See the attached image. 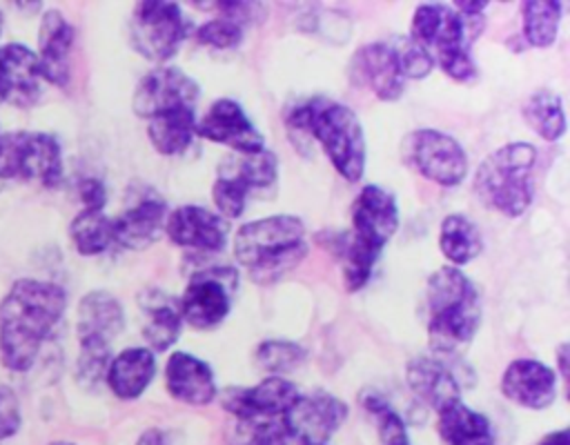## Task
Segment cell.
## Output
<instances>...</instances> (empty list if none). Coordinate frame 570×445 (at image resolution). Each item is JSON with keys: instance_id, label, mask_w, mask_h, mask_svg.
<instances>
[{"instance_id": "16", "label": "cell", "mask_w": 570, "mask_h": 445, "mask_svg": "<svg viewBox=\"0 0 570 445\" xmlns=\"http://www.w3.org/2000/svg\"><path fill=\"white\" fill-rule=\"evenodd\" d=\"M350 76L356 85L367 87L381 100H396L405 89V76L392 44H363L350 62Z\"/></svg>"}, {"instance_id": "18", "label": "cell", "mask_w": 570, "mask_h": 445, "mask_svg": "<svg viewBox=\"0 0 570 445\" xmlns=\"http://www.w3.org/2000/svg\"><path fill=\"white\" fill-rule=\"evenodd\" d=\"M165 234L178 247L203 251H220L227 243L225 220L218 214L196 205H183L167 214Z\"/></svg>"}, {"instance_id": "5", "label": "cell", "mask_w": 570, "mask_h": 445, "mask_svg": "<svg viewBox=\"0 0 570 445\" xmlns=\"http://www.w3.org/2000/svg\"><path fill=\"white\" fill-rule=\"evenodd\" d=\"M399 229V207L390 191L379 185H365L352 205V229L343 245L345 287L358 291L372 276V269Z\"/></svg>"}, {"instance_id": "25", "label": "cell", "mask_w": 570, "mask_h": 445, "mask_svg": "<svg viewBox=\"0 0 570 445\" xmlns=\"http://www.w3.org/2000/svg\"><path fill=\"white\" fill-rule=\"evenodd\" d=\"M154 374H156L154 352L149 347H127L111 358L105 380L118 398L131 400V398H138L149 387Z\"/></svg>"}, {"instance_id": "2", "label": "cell", "mask_w": 570, "mask_h": 445, "mask_svg": "<svg viewBox=\"0 0 570 445\" xmlns=\"http://www.w3.org/2000/svg\"><path fill=\"white\" fill-rule=\"evenodd\" d=\"M481 325V296L476 285L452 265L436 269L425 289V327L439 354L465 347Z\"/></svg>"}, {"instance_id": "24", "label": "cell", "mask_w": 570, "mask_h": 445, "mask_svg": "<svg viewBox=\"0 0 570 445\" xmlns=\"http://www.w3.org/2000/svg\"><path fill=\"white\" fill-rule=\"evenodd\" d=\"M405 378L410 389L436 412L452 400H459L461 385L452 369L432 356H416L405 367Z\"/></svg>"}, {"instance_id": "38", "label": "cell", "mask_w": 570, "mask_h": 445, "mask_svg": "<svg viewBox=\"0 0 570 445\" xmlns=\"http://www.w3.org/2000/svg\"><path fill=\"white\" fill-rule=\"evenodd\" d=\"M247 196H249V189L240 180L218 171V178L214 180V187H212V198L218 209V216L238 218L245 211Z\"/></svg>"}, {"instance_id": "8", "label": "cell", "mask_w": 570, "mask_h": 445, "mask_svg": "<svg viewBox=\"0 0 570 445\" xmlns=\"http://www.w3.org/2000/svg\"><path fill=\"white\" fill-rule=\"evenodd\" d=\"M0 178L40 180L47 187H56L62 178L58 140L42 131H13L0 136Z\"/></svg>"}, {"instance_id": "45", "label": "cell", "mask_w": 570, "mask_h": 445, "mask_svg": "<svg viewBox=\"0 0 570 445\" xmlns=\"http://www.w3.org/2000/svg\"><path fill=\"white\" fill-rule=\"evenodd\" d=\"M568 352H570L568 343H561V345L557 347V365H559L561 378H568Z\"/></svg>"}, {"instance_id": "40", "label": "cell", "mask_w": 570, "mask_h": 445, "mask_svg": "<svg viewBox=\"0 0 570 445\" xmlns=\"http://www.w3.org/2000/svg\"><path fill=\"white\" fill-rule=\"evenodd\" d=\"M392 49L399 58V65L405 78H423L434 67L430 56L412 38H401L396 44H392Z\"/></svg>"}, {"instance_id": "7", "label": "cell", "mask_w": 570, "mask_h": 445, "mask_svg": "<svg viewBox=\"0 0 570 445\" xmlns=\"http://www.w3.org/2000/svg\"><path fill=\"white\" fill-rule=\"evenodd\" d=\"M410 38L439 65L450 78L468 82L476 78V65L470 56L468 22L450 4H419L412 16Z\"/></svg>"}, {"instance_id": "42", "label": "cell", "mask_w": 570, "mask_h": 445, "mask_svg": "<svg viewBox=\"0 0 570 445\" xmlns=\"http://www.w3.org/2000/svg\"><path fill=\"white\" fill-rule=\"evenodd\" d=\"M85 209H102L107 202V189L98 178H85L78 187Z\"/></svg>"}, {"instance_id": "41", "label": "cell", "mask_w": 570, "mask_h": 445, "mask_svg": "<svg viewBox=\"0 0 570 445\" xmlns=\"http://www.w3.org/2000/svg\"><path fill=\"white\" fill-rule=\"evenodd\" d=\"M20 429V407L13 389L0 387V438H9Z\"/></svg>"}, {"instance_id": "4", "label": "cell", "mask_w": 570, "mask_h": 445, "mask_svg": "<svg viewBox=\"0 0 570 445\" xmlns=\"http://www.w3.org/2000/svg\"><path fill=\"white\" fill-rule=\"evenodd\" d=\"M236 260L258 285H272L307 256L305 225L292 214L245 222L234 236Z\"/></svg>"}, {"instance_id": "32", "label": "cell", "mask_w": 570, "mask_h": 445, "mask_svg": "<svg viewBox=\"0 0 570 445\" xmlns=\"http://www.w3.org/2000/svg\"><path fill=\"white\" fill-rule=\"evenodd\" d=\"M69 236L82 256H96L114 243L111 218L102 209H82L71 220Z\"/></svg>"}, {"instance_id": "21", "label": "cell", "mask_w": 570, "mask_h": 445, "mask_svg": "<svg viewBox=\"0 0 570 445\" xmlns=\"http://www.w3.org/2000/svg\"><path fill=\"white\" fill-rule=\"evenodd\" d=\"M138 309L145 316L142 323V338L147 340L151 352L169 349L183 329V314L180 303L176 296L158 289L147 287L138 294Z\"/></svg>"}, {"instance_id": "44", "label": "cell", "mask_w": 570, "mask_h": 445, "mask_svg": "<svg viewBox=\"0 0 570 445\" xmlns=\"http://www.w3.org/2000/svg\"><path fill=\"white\" fill-rule=\"evenodd\" d=\"M138 445H167V438H165V434L160 429H149V432H145L140 436Z\"/></svg>"}, {"instance_id": "11", "label": "cell", "mask_w": 570, "mask_h": 445, "mask_svg": "<svg viewBox=\"0 0 570 445\" xmlns=\"http://www.w3.org/2000/svg\"><path fill=\"white\" fill-rule=\"evenodd\" d=\"M238 285L234 267H207L191 276L180 303L183 323L196 329H212L225 320L232 309V294Z\"/></svg>"}, {"instance_id": "29", "label": "cell", "mask_w": 570, "mask_h": 445, "mask_svg": "<svg viewBox=\"0 0 570 445\" xmlns=\"http://www.w3.org/2000/svg\"><path fill=\"white\" fill-rule=\"evenodd\" d=\"M147 136L156 151L174 156L185 151L196 136V111L178 109L147 120Z\"/></svg>"}, {"instance_id": "15", "label": "cell", "mask_w": 570, "mask_h": 445, "mask_svg": "<svg viewBox=\"0 0 570 445\" xmlns=\"http://www.w3.org/2000/svg\"><path fill=\"white\" fill-rule=\"evenodd\" d=\"M298 389L285 376H265L252 387H234L223 394V407L236 421L283 418L296 400Z\"/></svg>"}, {"instance_id": "35", "label": "cell", "mask_w": 570, "mask_h": 445, "mask_svg": "<svg viewBox=\"0 0 570 445\" xmlns=\"http://www.w3.org/2000/svg\"><path fill=\"white\" fill-rule=\"evenodd\" d=\"M305 349L292 340H263L256 349V363L272 376H283L294 372L305 363Z\"/></svg>"}, {"instance_id": "9", "label": "cell", "mask_w": 570, "mask_h": 445, "mask_svg": "<svg viewBox=\"0 0 570 445\" xmlns=\"http://www.w3.org/2000/svg\"><path fill=\"white\" fill-rule=\"evenodd\" d=\"M401 154L407 167H412L423 178L454 187L468 174V154L450 134L439 129H414L403 138Z\"/></svg>"}, {"instance_id": "46", "label": "cell", "mask_w": 570, "mask_h": 445, "mask_svg": "<svg viewBox=\"0 0 570 445\" xmlns=\"http://www.w3.org/2000/svg\"><path fill=\"white\" fill-rule=\"evenodd\" d=\"M51 445H73V443H67V441H56V443H51Z\"/></svg>"}, {"instance_id": "17", "label": "cell", "mask_w": 570, "mask_h": 445, "mask_svg": "<svg viewBox=\"0 0 570 445\" xmlns=\"http://www.w3.org/2000/svg\"><path fill=\"white\" fill-rule=\"evenodd\" d=\"M501 392L521 407L543 409L557 396V372L537 358H517L501 376Z\"/></svg>"}, {"instance_id": "31", "label": "cell", "mask_w": 570, "mask_h": 445, "mask_svg": "<svg viewBox=\"0 0 570 445\" xmlns=\"http://www.w3.org/2000/svg\"><path fill=\"white\" fill-rule=\"evenodd\" d=\"M218 171L234 176L252 194L256 189H267L276 182L278 160H276L274 151H269L265 147L263 151H256V154H236L234 158L225 160Z\"/></svg>"}, {"instance_id": "12", "label": "cell", "mask_w": 570, "mask_h": 445, "mask_svg": "<svg viewBox=\"0 0 570 445\" xmlns=\"http://www.w3.org/2000/svg\"><path fill=\"white\" fill-rule=\"evenodd\" d=\"M200 87L178 67H156L134 89V111L140 118H156L178 109H194Z\"/></svg>"}, {"instance_id": "19", "label": "cell", "mask_w": 570, "mask_h": 445, "mask_svg": "<svg viewBox=\"0 0 570 445\" xmlns=\"http://www.w3.org/2000/svg\"><path fill=\"white\" fill-rule=\"evenodd\" d=\"M38 56L24 44H7L0 49V100L16 107H31L40 98Z\"/></svg>"}, {"instance_id": "47", "label": "cell", "mask_w": 570, "mask_h": 445, "mask_svg": "<svg viewBox=\"0 0 570 445\" xmlns=\"http://www.w3.org/2000/svg\"><path fill=\"white\" fill-rule=\"evenodd\" d=\"M0 29H2V13H0Z\"/></svg>"}, {"instance_id": "14", "label": "cell", "mask_w": 570, "mask_h": 445, "mask_svg": "<svg viewBox=\"0 0 570 445\" xmlns=\"http://www.w3.org/2000/svg\"><path fill=\"white\" fill-rule=\"evenodd\" d=\"M196 136L232 147L236 154H256L265 149L263 134L232 98L212 102L207 113L196 120Z\"/></svg>"}, {"instance_id": "27", "label": "cell", "mask_w": 570, "mask_h": 445, "mask_svg": "<svg viewBox=\"0 0 570 445\" xmlns=\"http://www.w3.org/2000/svg\"><path fill=\"white\" fill-rule=\"evenodd\" d=\"M436 427L445 445H494L490 421L461 403V398L439 409Z\"/></svg>"}, {"instance_id": "28", "label": "cell", "mask_w": 570, "mask_h": 445, "mask_svg": "<svg viewBox=\"0 0 570 445\" xmlns=\"http://www.w3.org/2000/svg\"><path fill=\"white\" fill-rule=\"evenodd\" d=\"M439 247L452 267H461L481 254L483 238L479 227L468 216L450 214L441 220Z\"/></svg>"}, {"instance_id": "39", "label": "cell", "mask_w": 570, "mask_h": 445, "mask_svg": "<svg viewBox=\"0 0 570 445\" xmlns=\"http://www.w3.org/2000/svg\"><path fill=\"white\" fill-rule=\"evenodd\" d=\"M196 40L214 49H234L243 40V24L227 16L212 18L196 29Z\"/></svg>"}, {"instance_id": "20", "label": "cell", "mask_w": 570, "mask_h": 445, "mask_svg": "<svg viewBox=\"0 0 570 445\" xmlns=\"http://www.w3.org/2000/svg\"><path fill=\"white\" fill-rule=\"evenodd\" d=\"M165 385L171 398L187 405H207L218 394L212 367L187 352H174L167 358Z\"/></svg>"}, {"instance_id": "13", "label": "cell", "mask_w": 570, "mask_h": 445, "mask_svg": "<svg viewBox=\"0 0 570 445\" xmlns=\"http://www.w3.org/2000/svg\"><path fill=\"white\" fill-rule=\"evenodd\" d=\"M347 405L327 394H298L283 416L285 432L298 445H325L327 438L345 423Z\"/></svg>"}, {"instance_id": "33", "label": "cell", "mask_w": 570, "mask_h": 445, "mask_svg": "<svg viewBox=\"0 0 570 445\" xmlns=\"http://www.w3.org/2000/svg\"><path fill=\"white\" fill-rule=\"evenodd\" d=\"M523 36L532 47H550L557 40L561 22V2L528 0L521 7Z\"/></svg>"}, {"instance_id": "10", "label": "cell", "mask_w": 570, "mask_h": 445, "mask_svg": "<svg viewBox=\"0 0 570 445\" xmlns=\"http://www.w3.org/2000/svg\"><path fill=\"white\" fill-rule=\"evenodd\" d=\"M187 33V22L176 2L142 0L134 7L129 38L134 49L147 60L163 62L176 56Z\"/></svg>"}, {"instance_id": "37", "label": "cell", "mask_w": 570, "mask_h": 445, "mask_svg": "<svg viewBox=\"0 0 570 445\" xmlns=\"http://www.w3.org/2000/svg\"><path fill=\"white\" fill-rule=\"evenodd\" d=\"M283 418L236 421L232 445H287Z\"/></svg>"}, {"instance_id": "23", "label": "cell", "mask_w": 570, "mask_h": 445, "mask_svg": "<svg viewBox=\"0 0 570 445\" xmlns=\"http://www.w3.org/2000/svg\"><path fill=\"white\" fill-rule=\"evenodd\" d=\"M73 44V27L67 18L51 9L40 24V76L49 82L65 87L69 82V53Z\"/></svg>"}, {"instance_id": "22", "label": "cell", "mask_w": 570, "mask_h": 445, "mask_svg": "<svg viewBox=\"0 0 570 445\" xmlns=\"http://www.w3.org/2000/svg\"><path fill=\"white\" fill-rule=\"evenodd\" d=\"M165 220L167 205L160 198H140L118 218H111L114 243L125 249H145L160 236V231L165 229Z\"/></svg>"}, {"instance_id": "34", "label": "cell", "mask_w": 570, "mask_h": 445, "mask_svg": "<svg viewBox=\"0 0 570 445\" xmlns=\"http://www.w3.org/2000/svg\"><path fill=\"white\" fill-rule=\"evenodd\" d=\"M361 400H363V407L376 421L381 445H412L403 418L394 412V407L379 392H365Z\"/></svg>"}, {"instance_id": "30", "label": "cell", "mask_w": 570, "mask_h": 445, "mask_svg": "<svg viewBox=\"0 0 570 445\" xmlns=\"http://www.w3.org/2000/svg\"><path fill=\"white\" fill-rule=\"evenodd\" d=\"M523 118L543 140L554 142L566 134V111L559 93L539 89L523 102Z\"/></svg>"}, {"instance_id": "3", "label": "cell", "mask_w": 570, "mask_h": 445, "mask_svg": "<svg viewBox=\"0 0 570 445\" xmlns=\"http://www.w3.org/2000/svg\"><path fill=\"white\" fill-rule=\"evenodd\" d=\"M285 120L292 129L312 136L345 180L358 182L363 178L365 134L347 105L316 96L292 107Z\"/></svg>"}, {"instance_id": "36", "label": "cell", "mask_w": 570, "mask_h": 445, "mask_svg": "<svg viewBox=\"0 0 570 445\" xmlns=\"http://www.w3.org/2000/svg\"><path fill=\"white\" fill-rule=\"evenodd\" d=\"M111 363V343L100 338H80L78 380L85 387H96L105 380Z\"/></svg>"}, {"instance_id": "6", "label": "cell", "mask_w": 570, "mask_h": 445, "mask_svg": "<svg viewBox=\"0 0 570 445\" xmlns=\"http://www.w3.org/2000/svg\"><path fill=\"white\" fill-rule=\"evenodd\" d=\"M534 165L537 149L530 142H508L494 149L474 174L479 200L508 218L521 216L534 196Z\"/></svg>"}, {"instance_id": "43", "label": "cell", "mask_w": 570, "mask_h": 445, "mask_svg": "<svg viewBox=\"0 0 570 445\" xmlns=\"http://www.w3.org/2000/svg\"><path fill=\"white\" fill-rule=\"evenodd\" d=\"M537 445H570V434H568V429H557V432L543 436Z\"/></svg>"}, {"instance_id": "1", "label": "cell", "mask_w": 570, "mask_h": 445, "mask_svg": "<svg viewBox=\"0 0 570 445\" xmlns=\"http://www.w3.org/2000/svg\"><path fill=\"white\" fill-rule=\"evenodd\" d=\"M67 294L56 283L22 278L0 305V354L13 372L33 365L42 340L65 314Z\"/></svg>"}, {"instance_id": "26", "label": "cell", "mask_w": 570, "mask_h": 445, "mask_svg": "<svg viewBox=\"0 0 570 445\" xmlns=\"http://www.w3.org/2000/svg\"><path fill=\"white\" fill-rule=\"evenodd\" d=\"M125 327V312L109 291H89L78 305V338L111 343Z\"/></svg>"}]
</instances>
